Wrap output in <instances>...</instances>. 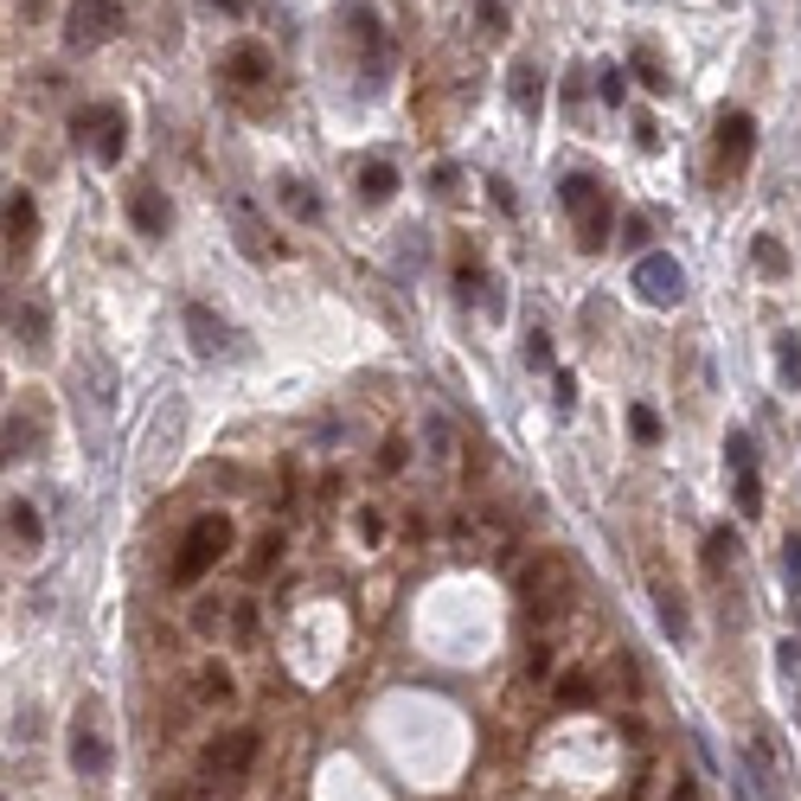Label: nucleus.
Instances as JSON below:
<instances>
[{
    "instance_id": "1",
    "label": "nucleus",
    "mask_w": 801,
    "mask_h": 801,
    "mask_svg": "<svg viewBox=\"0 0 801 801\" xmlns=\"http://www.w3.org/2000/svg\"><path fill=\"white\" fill-rule=\"evenodd\" d=\"M571 596H578V578H571V564L564 558H539L526 578H519V610L533 628H551V622L571 616Z\"/></svg>"
},
{
    "instance_id": "20",
    "label": "nucleus",
    "mask_w": 801,
    "mask_h": 801,
    "mask_svg": "<svg viewBox=\"0 0 801 801\" xmlns=\"http://www.w3.org/2000/svg\"><path fill=\"white\" fill-rule=\"evenodd\" d=\"M507 84H513V103H519L526 116L539 110V97H546V77H539V65H513Z\"/></svg>"
},
{
    "instance_id": "34",
    "label": "nucleus",
    "mask_w": 801,
    "mask_h": 801,
    "mask_svg": "<svg viewBox=\"0 0 801 801\" xmlns=\"http://www.w3.org/2000/svg\"><path fill=\"white\" fill-rule=\"evenodd\" d=\"M596 84H603V103H628V72H603Z\"/></svg>"
},
{
    "instance_id": "28",
    "label": "nucleus",
    "mask_w": 801,
    "mask_h": 801,
    "mask_svg": "<svg viewBox=\"0 0 801 801\" xmlns=\"http://www.w3.org/2000/svg\"><path fill=\"white\" fill-rule=\"evenodd\" d=\"M7 456H33V417H7Z\"/></svg>"
},
{
    "instance_id": "4",
    "label": "nucleus",
    "mask_w": 801,
    "mask_h": 801,
    "mask_svg": "<svg viewBox=\"0 0 801 801\" xmlns=\"http://www.w3.org/2000/svg\"><path fill=\"white\" fill-rule=\"evenodd\" d=\"M635 289L648 308H680V295H687V270H680V256L667 251H648L635 263Z\"/></svg>"
},
{
    "instance_id": "27",
    "label": "nucleus",
    "mask_w": 801,
    "mask_h": 801,
    "mask_svg": "<svg viewBox=\"0 0 801 801\" xmlns=\"http://www.w3.org/2000/svg\"><path fill=\"white\" fill-rule=\"evenodd\" d=\"M283 206H289L295 219H308V224L321 219V199H315V193H308L301 180H283Z\"/></svg>"
},
{
    "instance_id": "26",
    "label": "nucleus",
    "mask_w": 801,
    "mask_h": 801,
    "mask_svg": "<svg viewBox=\"0 0 801 801\" xmlns=\"http://www.w3.org/2000/svg\"><path fill=\"white\" fill-rule=\"evenodd\" d=\"M660 596V628H667V635H673V641H687V603H680V596H673V590H655Z\"/></svg>"
},
{
    "instance_id": "38",
    "label": "nucleus",
    "mask_w": 801,
    "mask_h": 801,
    "mask_svg": "<svg viewBox=\"0 0 801 801\" xmlns=\"http://www.w3.org/2000/svg\"><path fill=\"white\" fill-rule=\"evenodd\" d=\"M667 801H705V795H699V782H692V776H680V782L667 789Z\"/></svg>"
},
{
    "instance_id": "33",
    "label": "nucleus",
    "mask_w": 801,
    "mask_h": 801,
    "mask_svg": "<svg viewBox=\"0 0 801 801\" xmlns=\"http://www.w3.org/2000/svg\"><path fill=\"white\" fill-rule=\"evenodd\" d=\"M782 564H789V590L801 603V539H782Z\"/></svg>"
},
{
    "instance_id": "18",
    "label": "nucleus",
    "mask_w": 801,
    "mask_h": 801,
    "mask_svg": "<svg viewBox=\"0 0 801 801\" xmlns=\"http://www.w3.org/2000/svg\"><path fill=\"white\" fill-rule=\"evenodd\" d=\"M283 551H289V539H283V526H263L251 546V578H263V571H276L283 564Z\"/></svg>"
},
{
    "instance_id": "6",
    "label": "nucleus",
    "mask_w": 801,
    "mask_h": 801,
    "mask_svg": "<svg viewBox=\"0 0 801 801\" xmlns=\"http://www.w3.org/2000/svg\"><path fill=\"white\" fill-rule=\"evenodd\" d=\"M725 462H731V487H737V513H744V519H764V474H757V449H750V437H731Z\"/></svg>"
},
{
    "instance_id": "13",
    "label": "nucleus",
    "mask_w": 801,
    "mask_h": 801,
    "mask_svg": "<svg viewBox=\"0 0 801 801\" xmlns=\"http://www.w3.org/2000/svg\"><path fill=\"white\" fill-rule=\"evenodd\" d=\"M129 219H135L142 238H167V219H174V212H167V199H161L154 186H135V193H129Z\"/></svg>"
},
{
    "instance_id": "37",
    "label": "nucleus",
    "mask_w": 801,
    "mask_h": 801,
    "mask_svg": "<svg viewBox=\"0 0 801 801\" xmlns=\"http://www.w3.org/2000/svg\"><path fill=\"white\" fill-rule=\"evenodd\" d=\"M551 398H558V410H571V398H578V378H571V372H558V378H551Z\"/></svg>"
},
{
    "instance_id": "9",
    "label": "nucleus",
    "mask_w": 801,
    "mask_h": 801,
    "mask_svg": "<svg viewBox=\"0 0 801 801\" xmlns=\"http://www.w3.org/2000/svg\"><path fill=\"white\" fill-rule=\"evenodd\" d=\"M116 26H122L116 0H72V20H65L72 45H97V39H110Z\"/></svg>"
},
{
    "instance_id": "36",
    "label": "nucleus",
    "mask_w": 801,
    "mask_h": 801,
    "mask_svg": "<svg viewBox=\"0 0 801 801\" xmlns=\"http://www.w3.org/2000/svg\"><path fill=\"white\" fill-rule=\"evenodd\" d=\"M219 622H224V603H199V610H193V628H199V635H212Z\"/></svg>"
},
{
    "instance_id": "39",
    "label": "nucleus",
    "mask_w": 801,
    "mask_h": 801,
    "mask_svg": "<svg viewBox=\"0 0 801 801\" xmlns=\"http://www.w3.org/2000/svg\"><path fill=\"white\" fill-rule=\"evenodd\" d=\"M487 193H494V206H501V212H513V186L507 180H487Z\"/></svg>"
},
{
    "instance_id": "19",
    "label": "nucleus",
    "mask_w": 801,
    "mask_h": 801,
    "mask_svg": "<svg viewBox=\"0 0 801 801\" xmlns=\"http://www.w3.org/2000/svg\"><path fill=\"white\" fill-rule=\"evenodd\" d=\"M7 539H13L20 551H33L39 539H45V526H39V513L26 507V501H13V507H7Z\"/></svg>"
},
{
    "instance_id": "22",
    "label": "nucleus",
    "mask_w": 801,
    "mask_h": 801,
    "mask_svg": "<svg viewBox=\"0 0 801 801\" xmlns=\"http://www.w3.org/2000/svg\"><path fill=\"white\" fill-rule=\"evenodd\" d=\"M199 699H206V705H231V699H238V687H231V673H224L219 660L199 667Z\"/></svg>"
},
{
    "instance_id": "16",
    "label": "nucleus",
    "mask_w": 801,
    "mask_h": 801,
    "mask_svg": "<svg viewBox=\"0 0 801 801\" xmlns=\"http://www.w3.org/2000/svg\"><path fill=\"white\" fill-rule=\"evenodd\" d=\"M398 193V167L392 161H365L360 167V206H385Z\"/></svg>"
},
{
    "instance_id": "32",
    "label": "nucleus",
    "mask_w": 801,
    "mask_h": 801,
    "mask_svg": "<svg viewBox=\"0 0 801 801\" xmlns=\"http://www.w3.org/2000/svg\"><path fill=\"white\" fill-rule=\"evenodd\" d=\"M526 365H533V372H551V347H546V333H526Z\"/></svg>"
},
{
    "instance_id": "5",
    "label": "nucleus",
    "mask_w": 801,
    "mask_h": 801,
    "mask_svg": "<svg viewBox=\"0 0 801 801\" xmlns=\"http://www.w3.org/2000/svg\"><path fill=\"white\" fill-rule=\"evenodd\" d=\"M256 744H263V737H256L251 725L212 737V744H206V776H212V782H238V776L256 764Z\"/></svg>"
},
{
    "instance_id": "10",
    "label": "nucleus",
    "mask_w": 801,
    "mask_h": 801,
    "mask_svg": "<svg viewBox=\"0 0 801 801\" xmlns=\"http://www.w3.org/2000/svg\"><path fill=\"white\" fill-rule=\"evenodd\" d=\"M33 231H39L33 199H26V193H13V199H7V256H13V270L33 256Z\"/></svg>"
},
{
    "instance_id": "2",
    "label": "nucleus",
    "mask_w": 801,
    "mask_h": 801,
    "mask_svg": "<svg viewBox=\"0 0 801 801\" xmlns=\"http://www.w3.org/2000/svg\"><path fill=\"white\" fill-rule=\"evenodd\" d=\"M558 199H564V212L578 224V251H603L610 244V199H603V180L596 174H564L558 180Z\"/></svg>"
},
{
    "instance_id": "40",
    "label": "nucleus",
    "mask_w": 801,
    "mask_h": 801,
    "mask_svg": "<svg viewBox=\"0 0 801 801\" xmlns=\"http://www.w3.org/2000/svg\"><path fill=\"white\" fill-rule=\"evenodd\" d=\"M212 7H219V13H244V0H212Z\"/></svg>"
},
{
    "instance_id": "8",
    "label": "nucleus",
    "mask_w": 801,
    "mask_h": 801,
    "mask_svg": "<svg viewBox=\"0 0 801 801\" xmlns=\"http://www.w3.org/2000/svg\"><path fill=\"white\" fill-rule=\"evenodd\" d=\"M77 135H90L97 161L116 167V161H122V147H129V122H122V110H84V116H77Z\"/></svg>"
},
{
    "instance_id": "30",
    "label": "nucleus",
    "mask_w": 801,
    "mask_h": 801,
    "mask_svg": "<svg viewBox=\"0 0 801 801\" xmlns=\"http://www.w3.org/2000/svg\"><path fill=\"white\" fill-rule=\"evenodd\" d=\"M635 72L648 77V90H655V97H667V90H673V84H667V72L655 65V52H635Z\"/></svg>"
},
{
    "instance_id": "15",
    "label": "nucleus",
    "mask_w": 801,
    "mask_h": 801,
    "mask_svg": "<svg viewBox=\"0 0 801 801\" xmlns=\"http://www.w3.org/2000/svg\"><path fill=\"white\" fill-rule=\"evenodd\" d=\"M72 764L84 769V776H103V769H110V750H103V737L90 731V718H77V731H72Z\"/></svg>"
},
{
    "instance_id": "3",
    "label": "nucleus",
    "mask_w": 801,
    "mask_h": 801,
    "mask_svg": "<svg viewBox=\"0 0 801 801\" xmlns=\"http://www.w3.org/2000/svg\"><path fill=\"white\" fill-rule=\"evenodd\" d=\"M224 551H231V519H224V513H199V519L186 526L180 551H174V583H199Z\"/></svg>"
},
{
    "instance_id": "35",
    "label": "nucleus",
    "mask_w": 801,
    "mask_h": 801,
    "mask_svg": "<svg viewBox=\"0 0 801 801\" xmlns=\"http://www.w3.org/2000/svg\"><path fill=\"white\" fill-rule=\"evenodd\" d=\"M474 13H481V26H487V33H507V7H501V0H481Z\"/></svg>"
},
{
    "instance_id": "14",
    "label": "nucleus",
    "mask_w": 801,
    "mask_h": 801,
    "mask_svg": "<svg viewBox=\"0 0 801 801\" xmlns=\"http://www.w3.org/2000/svg\"><path fill=\"white\" fill-rule=\"evenodd\" d=\"M224 77L231 84H270V52L263 45H231L224 52Z\"/></svg>"
},
{
    "instance_id": "23",
    "label": "nucleus",
    "mask_w": 801,
    "mask_h": 801,
    "mask_svg": "<svg viewBox=\"0 0 801 801\" xmlns=\"http://www.w3.org/2000/svg\"><path fill=\"white\" fill-rule=\"evenodd\" d=\"M725 564H737V533L718 526V533L705 539V571H712V578H725Z\"/></svg>"
},
{
    "instance_id": "12",
    "label": "nucleus",
    "mask_w": 801,
    "mask_h": 801,
    "mask_svg": "<svg viewBox=\"0 0 801 801\" xmlns=\"http://www.w3.org/2000/svg\"><path fill=\"white\" fill-rule=\"evenodd\" d=\"M186 328H193V347H199L206 360L231 353V328H224V321H212V308H206V301H186Z\"/></svg>"
},
{
    "instance_id": "25",
    "label": "nucleus",
    "mask_w": 801,
    "mask_h": 801,
    "mask_svg": "<svg viewBox=\"0 0 801 801\" xmlns=\"http://www.w3.org/2000/svg\"><path fill=\"white\" fill-rule=\"evenodd\" d=\"M776 372H782V385H789V392L801 385V340H795V333H782V340H776Z\"/></svg>"
},
{
    "instance_id": "29",
    "label": "nucleus",
    "mask_w": 801,
    "mask_h": 801,
    "mask_svg": "<svg viewBox=\"0 0 801 801\" xmlns=\"http://www.w3.org/2000/svg\"><path fill=\"white\" fill-rule=\"evenodd\" d=\"M757 270L764 276H789V251H776L769 238H757Z\"/></svg>"
},
{
    "instance_id": "7",
    "label": "nucleus",
    "mask_w": 801,
    "mask_h": 801,
    "mask_svg": "<svg viewBox=\"0 0 801 801\" xmlns=\"http://www.w3.org/2000/svg\"><path fill=\"white\" fill-rule=\"evenodd\" d=\"M750 154H757V122H750V110H725L718 116V167L725 174H744Z\"/></svg>"
},
{
    "instance_id": "17",
    "label": "nucleus",
    "mask_w": 801,
    "mask_h": 801,
    "mask_svg": "<svg viewBox=\"0 0 801 801\" xmlns=\"http://www.w3.org/2000/svg\"><path fill=\"white\" fill-rule=\"evenodd\" d=\"M13 328H20V347H26V353H45V333H52L45 301H20V308H13Z\"/></svg>"
},
{
    "instance_id": "41",
    "label": "nucleus",
    "mask_w": 801,
    "mask_h": 801,
    "mask_svg": "<svg viewBox=\"0 0 801 801\" xmlns=\"http://www.w3.org/2000/svg\"><path fill=\"white\" fill-rule=\"evenodd\" d=\"M795 610H801V603H795Z\"/></svg>"
},
{
    "instance_id": "11",
    "label": "nucleus",
    "mask_w": 801,
    "mask_h": 801,
    "mask_svg": "<svg viewBox=\"0 0 801 801\" xmlns=\"http://www.w3.org/2000/svg\"><path fill=\"white\" fill-rule=\"evenodd\" d=\"M347 26L360 33V58H365V72H385L392 65V39H385V26L365 13V7H347Z\"/></svg>"
},
{
    "instance_id": "31",
    "label": "nucleus",
    "mask_w": 801,
    "mask_h": 801,
    "mask_svg": "<svg viewBox=\"0 0 801 801\" xmlns=\"http://www.w3.org/2000/svg\"><path fill=\"white\" fill-rule=\"evenodd\" d=\"M628 424H635V437H641V442H660V417L648 410V404H635V410H628Z\"/></svg>"
},
{
    "instance_id": "21",
    "label": "nucleus",
    "mask_w": 801,
    "mask_h": 801,
    "mask_svg": "<svg viewBox=\"0 0 801 801\" xmlns=\"http://www.w3.org/2000/svg\"><path fill=\"white\" fill-rule=\"evenodd\" d=\"M231 219H238V244H244V256H270V244H263V224H256V212L244 206V199H231Z\"/></svg>"
},
{
    "instance_id": "24",
    "label": "nucleus",
    "mask_w": 801,
    "mask_h": 801,
    "mask_svg": "<svg viewBox=\"0 0 801 801\" xmlns=\"http://www.w3.org/2000/svg\"><path fill=\"white\" fill-rule=\"evenodd\" d=\"M583 705H596V687L583 673H564L558 680V712H583Z\"/></svg>"
}]
</instances>
